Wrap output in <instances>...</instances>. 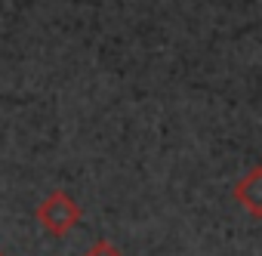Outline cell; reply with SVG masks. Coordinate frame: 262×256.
Returning <instances> with one entry per match:
<instances>
[{
    "mask_svg": "<svg viewBox=\"0 0 262 256\" xmlns=\"http://www.w3.org/2000/svg\"><path fill=\"white\" fill-rule=\"evenodd\" d=\"M37 222L53 238H62V234H68L80 222V204L68 191H50L40 201V207H37Z\"/></svg>",
    "mask_w": 262,
    "mask_h": 256,
    "instance_id": "obj_1",
    "label": "cell"
},
{
    "mask_svg": "<svg viewBox=\"0 0 262 256\" xmlns=\"http://www.w3.org/2000/svg\"><path fill=\"white\" fill-rule=\"evenodd\" d=\"M234 201H237L253 219H262V167H253L244 179H237V185H234Z\"/></svg>",
    "mask_w": 262,
    "mask_h": 256,
    "instance_id": "obj_2",
    "label": "cell"
},
{
    "mask_svg": "<svg viewBox=\"0 0 262 256\" xmlns=\"http://www.w3.org/2000/svg\"><path fill=\"white\" fill-rule=\"evenodd\" d=\"M83 256H123V253H120V247H117V244H111V241L99 238V241L83 253Z\"/></svg>",
    "mask_w": 262,
    "mask_h": 256,
    "instance_id": "obj_3",
    "label": "cell"
},
{
    "mask_svg": "<svg viewBox=\"0 0 262 256\" xmlns=\"http://www.w3.org/2000/svg\"><path fill=\"white\" fill-rule=\"evenodd\" d=\"M0 256H7V253H0Z\"/></svg>",
    "mask_w": 262,
    "mask_h": 256,
    "instance_id": "obj_4",
    "label": "cell"
}]
</instances>
